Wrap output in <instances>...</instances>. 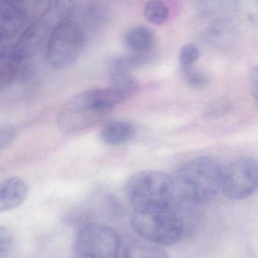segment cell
<instances>
[{"label":"cell","instance_id":"6da1fadb","mask_svg":"<svg viewBox=\"0 0 258 258\" xmlns=\"http://www.w3.org/2000/svg\"><path fill=\"white\" fill-rule=\"evenodd\" d=\"M114 89H92L75 95L61 108L57 123L68 134L84 131L100 121L113 108L126 101Z\"/></svg>","mask_w":258,"mask_h":258},{"label":"cell","instance_id":"7a4b0ae2","mask_svg":"<svg viewBox=\"0 0 258 258\" xmlns=\"http://www.w3.org/2000/svg\"><path fill=\"white\" fill-rule=\"evenodd\" d=\"M223 169L210 157H199L181 166L173 178L175 194L182 202L204 204L221 189Z\"/></svg>","mask_w":258,"mask_h":258},{"label":"cell","instance_id":"3957f363","mask_svg":"<svg viewBox=\"0 0 258 258\" xmlns=\"http://www.w3.org/2000/svg\"><path fill=\"white\" fill-rule=\"evenodd\" d=\"M131 223L140 238L159 246L176 244L185 231L183 219L173 202L136 207Z\"/></svg>","mask_w":258,"mask_h":258},{"label":"cell","instance_id":"277c9868","mask_svg":"<svg viewBox=\"0 0 258 258\" xmlns=\"http://www.w3.org/2000/svg\"><path fill=\"white\" fill-rule=\"evenodd\" d=\"M125 192L133 207L173 202V178L158 170H143L133 175L125 186Z\"/></svg>","mask_w":258,"mask_h":258},{"label":"cell","instance_id":"5b68a950","mask_svg":"<svg viewBox=\"0 0 258 258\" xmlns=\"http://www.w3.org/2000/svg\"><path fill=\"white\" fill-rule=\"evenodd\" d=\"M84 41V31L75 21L60 19L46 46V59L50 67L63 70L72 66L81 55Z\"/></svg>","mask_w":258,"mask_h":258},{"label":"cell","instance_id":"8992f818","mask_svg":"<svg viewBox=\"0 0 258 258\" xmlns=\"http://www.w3.org/2000/svg\"><path fill=\"white\" fill-rule=\"evenodd\" d=\"M120 238L113 228L99 223L81 226L74 240L75 253L81 257H117Z\"/></svg>","mask_w":258,"mask_h":258},{"label":"cell","instance_id":"52a82bcc","mask_svg":"<svg viewBox=\"0 0 258 258\" xmlns=\"http://www.w3.org/2000/svg\"><path fill=\"white\" fill-rule=\"evenodd\" d=\"M257 185V161L252 157L244 156L223 170L220 190L227 199L241 201L256 192Z\"/></svg>","mask_w":258,"mask_h":258},{"label":"cell","instance_id":"ba28073f","mask_svg":"<svg viewBox=\"0 0 258 258\" xmlns=\"http://www.w3.org/2000/svg\"><path fill=\"white\" fill-rule=\"evenodd\" d=\"M49 33L47 22L43 20L34 22L19 34L15 44L10 46L12 51L22 62L31 59L40 52Z\"/></svg>","mask_w":258,"mask_h":258},{"label":"cell","instance_id":"9c48e42d","mask_svg":"<svg viewBox=\"0 0 258 258\" xmlns=\"http://www.w3.org/2000/svg\"><path fill=\"white\" fill-rule=\"evenodd\" d=\"M28 19L18 5L0 0V37L4 40L18 37L25 30Z\"/></svg>","mask_w":258,"mask_h":258},{"label":"cell","instance_id":"30bf717a","mask_svg":"<svg viewBox=\"0 0 258 258\" xmlns=\"http://www.w3.org/2000/svg\"><path fill=\"white\" fill-rule=\"evenodd\" d=\"M29 188L19 176H12L0 182V212H7L20 206L28 198Z\"/></svg>","mask_w":258,"mask_h":258},{"label":"cell","instance_id":"8fae6325","mask_svg":"<svg viewBox=\"0 0 258 258\" xmlns=\"http://www.w3.org/2000/svg\"><path fill=\"white\" fill-rule=\"evenodd\" d=\"M118 256L123 257H167L159 245L142 238H121Z\"/></svg>","mask_w":258,"mask_h":258},{"label":"cell","instance_id":"7c38bea8","mask_svg":"<svg viewBox=\"0 0 258 258\" xmlns=\"http://www.w3.org/2000/svg\"><path fill=\"white\" fill-rule=\"evenodd\" d=\"M135 134V128L131 123L116 120L107 123L100 130L99 139L108 146H120L131 141Z\"/></svg>","mask_w":258,"mask_h":258},{"label":"cell","instance_id":"4fadbf2b","mask_svg":"<svg viewBox=\"0 0 258 258\" xmlns=\"http://www.w3.org/2000/svg\"><path fill=\"white\" fill-rule=\"evenodd\" d=\"M155 43V35L152 30L146 27L132 28L125 36V44L133 52L149 53Z\"/></svg>","mask_w":258,"mask_h":258},{"label":"cell","instance_id":"5bb4252c","mask_svg":"<svg viewBox=\"0 0 258 258\" xmlns=\"http://www.w3.org/2000/svg\"><path fill=\"white\" fill-rule=\"evenodd\" d=\"M22 64L10 46L0 52V88L10 85L18 78Z\"/></svg>","mask_w":258,"mask_h":258},{"label":"cell","instance_id":"9a60e30c","mask_svg":"<svg viewBox=\"0 0 258 258\" xmlns=\"http://www.w3.org/2000/svg\"><path fill=\"white\" fill-rule=\"evenodd\" d=\"M111 88L123 95L126 99L137 91V83L130 72L112 71L111 75Z\"/></svg>","mask_w":258,"mask_h":258},{"label":"cell","instance_id":"2e32d148","mask_svg":"<svg viewBox=\"0 0 258 258\" xmlns=\"http://www.w3.org/2000/svg\"><path fill=\"white\" fill-rule=\"evenodd\" d=\"M52 0H20L19 7L22 9L28 21L43 20L48 14Z\"/></svg>","mask_w":258,"mask_h":258},{"label":"cell","instance_id":"e0dca14e","mask_svg":"<svg viewBox=\"0 0 258 258\" xmlns=\"http://www.w3.org/2000/svg\"><path fill=\"white\" fill-rule=\"evenodd\" d=\"M169 14L168 7L161 0H149L145 7V17L153 25L165 23L168 20Z\"/></svg>","mask_w":258,"mask_h":258},{"label":"cell","instance_id":"ac0fdd59","mask_svg":"<svg viewBox=\"0 0 258 258\" xmlns=\"http://www.w3.org/2000/svg\"><path fill=\"white\" fill-rule=\"evenodd\" d=\"M148 61H149L148 53L133 52L131 55L117 58L113 62L111 69L112 71L131 72L134 69L145 66Z\"/></svg>","mask_w":258,"mask_h":258},{"label":"cell","instance_id":"d6986e66","mask_svg":"<svg viewBox=\"0 0 258 258\" xmlns=\"http://www.w3.org/2000/svg\"><path fill=\"white\" fill-rule=\"evenodd\" d=\"M182 77L186 84L191 88L203 89L209 84L210 78L207 74L202 71L197 70L193 66L181 69Z\"/></svg>","mask_w":258,"mask_h":258},{"label":"cell","instance_id":"ffe728a7","mask_svg":"<svg viewBox=\"0 0 258 258\" xmlns=\"http://www.w3.org/2000/svg\"><path fill=\"white\" fill-rule=\"evenodd\" d=\"M200 52L194 43H187L181 47L179 60L181 69L191 67L199 60Z\"/></svg>","mask_w":258,"mask_h":258},{"label":"cell","instance_id":"44dd1931","mask_svg":"<svg viewBox=\"0 0 258 258\" xmlns=\"http://www.w3.org/2000/svg\"><path fill=\"white\" fill-rule=\"evenodd\" d=\"M230 107V103L226 99H217L210 104L209 106L207 108L205 114L208 117H221L229 111Z\"/></svg>","mask_w":258,"mask_h":258},{"label":"cell","instance_id":"7402d4cb","mask_svg":"<svg viewBox=\"0 0 258 258\" xmlns=\"http://www.w3.org/2000/svg\"><path fill=\"white\" fill-rule=\"evenodd\" d=\"M18 136V130L13 126L0 127V154L5 151L15 141Z\"/></svg>","mask_w":258,"mask_h":258},{"label":"cell","instance_id":"603a6c76","mask_svg":"<svg viewBox=\"0 0 258 258\" xmlns=\"http://www.w3.org/2000/svg\"><path fill=\"white\" fill-rule=\"evenodd\" d=\"M55 5L60 19H72L75 10V0H55Z\"/></svg>","mask_w":258,"mask_h":258},{"label":"cell","instance_id":"cb8c5ba5","mask_svg":"<svg viewBox=\"0 0 258 258\" xmlns=\"http://www.w3.org/2000/svg\"><path fill=\"white\" fill-rule=\"evenodd\" d=\"M13 244V235L10 229L0 226V253L8 251Z\"/></svg>","mask_w":258,"mask_h":258},{"label":"cell","instance_id":"d4e9b609","mask_svg":"<svg viewBox=\"0 0 258 258\" xmlns=\"http://www.w3.org/2000/svg\"><path fill=\"white\" fill-rule=\"evenodd\" d=\"M250 78V89H251L252 94L254 96L255 99H257L258 91V69L257 66H254L251 69L249 75Z\"/></svg>","mask_w":258,"mask_h":258},{"label":"cell","instance_id":"484cf974","mask_svg":"<svg viewBox=\"0 0 258 258\" xmlns=\"http://www.w3.org/2000/svg\"><path fill=\"white\" fill-rule=\"evenodd\" d=\"M6 2L10 3V4H15V5L19 6L20 0H4Z\"/></svg>","mask_w":258,"mask_h":258},{"label":"cell","instance_id":"4316f807","mask_svg":"<svg viewBox=\"0 0 258 258\" xmlns=\"http://www.w3.org/2000/svg\"><path fill=\"white\" fill-rule=\"evenodd\" d=\"M3 40L2 38H1V37H0V45H1V43H2Z\"/></svg>","mask_w":258,"mask_h":258}]
</instances>
